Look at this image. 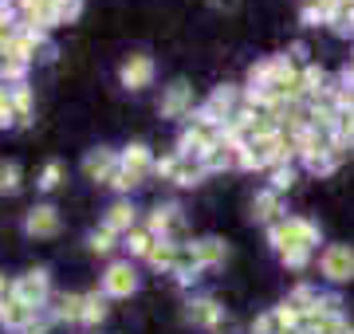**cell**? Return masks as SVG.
<instances>
[{"label": "cell", "instance_id": "cell-14", "mask_svg": "<svg viewBox=\"0 0 354 334\" xmlns=\"http://www.w3.org/2000/svg\"><path fill=\"white\" fill-rule=\"evenodd\" d=\"M134 220H138V208L130 205V201H114V205L106 208L102 228H111L114 236H130V232H134Z\"/></svg>", "mask_w": 354, "mask_h": 334}, {"label": "cell", "instance_id": "cell-38", "mask_svg": "<svg viewBox=\"0 0 354 334\" xmlns=\"http://www.w3.org/2000/svg\"><path fill=\"white\" fill-rule=\"evenodd\" d=\"M8 291H12V283H8V279H4V275H0V299L8 295Z\"/></svg>", "mask_w": 354, "mask_h": 334}, {"label": "cell", "instance_id": "cell-4", "mask_svg": "<svg viewBox=\"0 0 354 334\" xmlns=\"http://www.w3.org/2000/svg\"><path fill=\"white\" fill-rule=\"evenodd\" d=\"M39 322V307H32V303H24L20 295H8L0 299V326H8V331H32Z\"/></svg>", "mask_w": 354, "mask_h": 334}, {"label": "cell", "instance_id": "cell-13", "mask_svg": "<svg viewBox=\"0 0 354 334\" xmlns=\"http://www.w3.org/2000/svg\"><path fill=\"white\" fill-rule=\"evenodd\" d=\"M118 161H122V169H127L130 177H146L153 169V154H150V146H142V141H130L127 150L118 154Z\"/></svg>", "mask_w": 354, "mask_h": 334}, {"label": "cell", "instance_id": "cell-22", "mask_svg": "<svg viewBox=\"0 0 354 334\" xmlns=\"http://www.w3.org/2000/svg\"><path fill=\"white\" fill-rule=\"evenodd\" d=\"M12 90V106H16V126H28L32 122V87L28 83H16Z\"/></svg>", "mask_w": 354, "mask_h": 334}, {"label": "cell", "instance_id": "cell-29", "mask_svg": "<svg viewBox=\"0 0 354 334\" xmlns=\"http://www.w3.org/2000/svg\"><path fill=\"white\" fill-rule=\"evenodd\" d=\"M16 126V106H12V90L0 83V130Z\"/></svg>", "mask_w": 354, "mask_h": 334}, {"label": "cell", "instance_id": "cell-15", "mask_svg": "<svg viewBox=\"0 0 354 334\" xmlns=\"http://www.w3.org/2000/svg\"><path fill=\"white\" fill-rule=\"evenodd\" d=\"M193 256H197L201 268H216V264L228 259V244L221 236H205V240H193Z\"/></svg>", "mask_w": 354, "mask_h": 334}, {"label": "cell", "instance_id": "cell-10", "mask_svg": "<svg viewBox=\"0 0 354 334\" xmlns=\"http://www.w3.org/2000/svg\"><path fill=\"white\" fill-rule=\"evenodd\" d=\"M146 228L153 232V236H158V240H177V236H181V208L177 205H162V208H153L150 213V224H146Z\"/></svg>", "mask_w": 354, "mask_h": 334}, {"label": "cell", "instance_id": "cell-25", "mask_svg": "<svg viewBox=\"0 0 354 334\" xmlns=\"http://www.w3.org/2000/svg\"><path fill=\"white\" fill-rule=\"evenodd\" d=\"M153 240H158V236H153L150 228H134V232L127 236V252H130V256H150Z\"/></svg>", "mask_w": 354, "mask_h": 334}, {"label": "cell", "instance_id": "cell-23", "mask_svg": "<svg viewBox=\"0 0 354 334\" xmlns=\"http://www.w3.org/2000/svg\"><path fill=\"white\" fill-rule=\"evenodd\" d=\"M106 295H102V291H91V295H83V322H87V326H99L102 319H106Z\"/></svg>", "mask_w": 354, "mask_h": 334}, {"label": "cell", "instance_id": "cell-30", "mask_svg": "<svg viewBox=\"0 0 354 334\" xmlns=\"http://www.w3.org/2000/svg\"><path fill=\"white\" fill-rule=\"evenodd\" d=\"M20 189V169L12 161H0V193H16Z\"/></svg>", "mask_w": 354, "mask_h": 334}, {"label": "cell", "instance_id": "cell-26", "mask_svg": "<svg viewBox=\"0 0 354 334\" xmlns=\"http://www.w3.org/2000/svg\"><path fill=\"white\" fill-rule=\"evenodd\" d=\"M288 299H291V303H295L299 311H304V315H307V311H315L319 303H323V295H319V291L311 287V283H299V287H295V291H291Z\"/></svg>", "mask_w": 354, "mask_h": 334}, {"label": "cell", "instance_id": "cell-18", "mask_svg": "<svg viewBox=\"0 0 354 334\" xmlns=\"http://www.w3.org/2000/svg\"><path fill=\"white\" fill-rule=\"evenodd\" d=\"M177 252H181V244H177V240H165V236H162V240H153L146 264H150V268H158V271H174Z\"/></svg>", "mask_w": 354, "mask_h": 334}, {"label": "cell", "instance_id": "cell-20", "mask_svg": "<svg viewBox=\"0 0 354 334\" xmlns=\"http://www.w3.org/2000/svg\"><path fill=\"white\" fill-rule=\"evenodd\" d=\"M201 177H205L201 157H185V154H181V166H177V173H174V185L189 189V185H201Z\"/></svg>", "mask_w": 354, "mask_h": 334}, {"label": "cell", "instance_id": "cell-40", "mask_svg": "<svg viewBox=\"0 0 354 334\" xmlns=\"http://www.w3.org/2000/svg\"><path fill=\"white\" fill-rule=\"evenodd\" d=\"M0 59H4V48H0Z\"/></svg>", "mask_w": 354, "mask_h": 334}, {"label": "cell", "instance_id": "cell-6", "mask_svg": "<svg viewBox=\"0 0 354 334\" xmlns=\"http://www.w3.org/2000/svg\"><path fill=\"white\" fill-rule=\"evenodd\" d=\"M118 83L127 90H146L153 83V59L146 52H134L122 59V67H118Z\"/></svg>", "mask_w": 354, "mask_h": 334}, {"label": "cell", "instance_id": "cell-39", "mask_svg": "<svg viewBox=\"0 0 354 334\" xmlns=\"http://www.w3.org/2000/svg\"><path fill=\"white\" fill-rule=\"evenodd\" d=\"M335 334H354V326H351V322H342V326H339Z\"/></svg>", "mask_w": 354, "mask_h": 334}, {"label": "cell", "instance_id": "cell-21", "mask_svg": "<svg viewBox=\"0 0 354 334\" xmlns=\"http://www.w3.org/2000/svg\"><path fill=\"white\" fill-rule=\"evenodd\" d=\"M304 90H307V103H315V99H323L327 95V71L323 67H315V63H307L304 67Z\"/></svg>", "mask_w": 354, "mask_h": 334}, {"label": "cell", "instance_id": "cell-19", "mask_svg": "<svg viewBox=\"0 0 354 334\" xmlns=\"http://www.w3.org/2000/svg\"><path fill=\"white\" fill-rule=\"evenodd\" d=\"M272 319H276V331H304V311L295 307L291 299H283L279 307H272Z\"/></svg>", "mask_w": 354, "mask_h": 334}, {"label": "cell", "instance_id": "cell-34", "mask_svg": "<svg viewBox=\"0 0 354 334\" xmlns=\"http://www.w3.org/2000/svg\"><path fill=\"white\" fill-rule=\"evenodd\" d=\"M138 185H142V181H138V177H130L122 166H118V173L111 177V189H118V193H130V189H138Z\"/></svg>", "mask_w": 354, "mask_h": 334}, {"label": "cell", "instance_id": "cell-24", "mask_svg": "<svg viewBox=\"0 0 354 334\" xmlns=\"http://www.w3.org/2000/svg\"><path fill=\"white\" fill-rule=\"evenodd\" d=\"M24 75H28V63H24V59H16V55H4V59H0V83H4V87L24 83Z\"/></svg>", "mask_w": 354, "mask_h": 334}, {"label": "cell", "instance_id": "cell-17", "mask_svg": "<svg viewBox=\"0 0 354 334\" xmlns=\"http://www.w3.org/2000/svg\"><path fill=\"white\" fill-rule=\"evenodd\" d=\"M201 264H197V256H193V244L185 248L181 244V252H177V264H174V271H169V275H174L177 283H181V287H189V283H197V275H201Z\"/></svg>", "mask_w": 354, "mask_h": 334}, {"label": "cell", "instance_id": "cell-9", "mask_svg": "<svg viewBox=\"0 0 354 334\" xmlns=\"http://www.w3.org/2000/svg\"><path fill=\"white\" fill-rule=\"evenodd\" d=\"M185 319H189L193 326H201V331H216V326L225 322V307H221L213 295H197V299L185 303Z\"/></svg>", "mask_w": 354, "mask_h": 334}, {"label": "cell", "instance_id": "cell-3", "mask_svg": "<svg viewBox=\"0 0 354 334\" xmlns=\"http://www.w3.org/2000/svg\"><path fill=\"white\" fill-rule=\"evenodd\" d=\"M319 268L330 283H351L354 279V248L351 244H327L319 256Z\"/></svg>", "mask_w": 354, "mask_h": 334}, {"label": "cell", "instance_id": "cell-12", "mask_svg": "<svg viewBox=\"0 0 354 334\" xmlns=\"http://www.w3.org/2000/svg\"><path fill=\"white\" fill-rule=\"evenodd\" d=\"M252 217L260 220V224H279L283 220V193H276V189H260L252 201Z\"/></svg>", "mask_w": 354, "mask_h": 334}, {"label": "cell", "instance_id": "cell-5", "mask_svg": "<svg viewBox=\"0 0 354 334\" xmlns=\"http://www.w3.org/2000/svg\"><path fill=\"white\" fill-rule=\"evenodd\" d=\"M138 291V275L130 268V259H114L111 268L102 271V295L106 299H127Z\"/></svg>", "mask_w": 354, "mask_h": 334}, {"label": "cell", "instance_id": "cell-36", "mask_svg": "<svg viewBox=\"0 0 354 334\" xmlns=\"http://www.w3.org/2000/svg\"><path fill=\"white\" fill-rule=\"evenodd\" d=\"M213 8H236V0H209Z\"/></svg>", "mask_w": 354, "mask_h": 334}, {"label": "cell", "instance_id": "cell-1", "mask_svg": "<svg viewBox=\"0 0 354 334\" xmlns=\"http://www.w3.org/2000/svg\"><path fill=\"white\" fill-rule=\"evenodd\" d=\"M268 240H272L276 252H291V248H307L311 252L319 244V224L307 217H283L279 224L268 228Z\"/></svg>", "mask_w": 354, "mask_h": 334}, {"label": "cell", "instance_id": "cell-7", "mask_svg": "<svg viewBox=\"0 0 354 334\" xmlns=\"http://www.w3.org/2000/svg\"><path fill=\"white\" fill-rule=\"evenodd\" d=\"M118 154H114L111 146H99V150H91L87 157H83V177L95 181V185H111V177L118 173Z\"/></svg>", "mask_w": 354, "mask_h": 334}, {"label": "cell", "instance_id": "cell-33", "mask_svg": "<svg viewBox=\"0 0 354 334\" xmlns=\"http://www.w3.org/2000/svg\"><path fill=\"white\" fill-rule=\"evenodd\" d=\"M279 259H283V268L299 271V268H307V259H311V252H307V248H291V252H279Z\"/></svg>", "mask_w": 354, "mask_h": 334}, {"label": "cell", "instance_id": "cell-27", "mask_svg": "<svg viewBox=\"0 0 354 334\" xmlns=\"http://www.w3.org/2000/svg\"><path fill=\"white\" fill-rule=\"evenodd\" d=\"M114 240H118V236H114L111 228H95L87 236V244H91V252H95V256H111L114 252Z\"/></svg>", "mask_w": 354, "mask_h": 334}, {"label": "cell", "instance_id": "cell-2", "mask_svg": "<svg viewBox=\"0 0 354 334\" xmlns=\"http://www.w3.org/2000/svg\"><path fill=\"white\" fill-rule=\"evenodd\" d=\"M12 295H20L24 303H32V307H48L51 303V275L48 268H32L24 271V275H16L12 279Z\"/></svg>", "mask_w": 354, "mask_h": 334}, {"label": "cell", "instance_id": "cell-28", "mask_svg": "<svg viewBox=\"0 0 354 334\" xmlns=\"http://www.w3.org/2000/svg\"><path fill=\"white\" fill-rule=\"evenodd\" d=\"M59 181H64V166H59V161H48V166H44V173H39V189H44V193H51V189H59Z\"/></svg>", "mask_w": 354, "mask_h": 334}, {"label": "cell", "instance_id": "cell-32", "mask_svg": "<svg viewBox=\"0 0 354 334\" xmlns=\"http://www.w3.org/2000/svg\"><path fill=\"white\" fill-rule=\"evenodd\" d=\"M177 166H181V154H165V157H158V161H153V173H158V177H165V181H174V173H177Z\"/></svg>", "mask_w": 354, "mask_h": 334}, {"label": "cell", "instance_id": "cell-31", "mask_svg": "<svg viewBox=\"0 0 354 334\" xmlns=\"http://www.w3.org/2000/svg\"><path fill=\"white\" fill-rule=\"evenodd\" d=\"M291 185H295V169H291V166H276V169H272V185H268V189L288 193Z\"/></svg>", "mask_w": 354, "mask_h": 334}, {"label": "cell", "instance_id": "cell-35", "mask_svg": "<svg viewBox=\"0 0 354 334\" xmlns=\"http://www.w3.org/2000/svg\"><path fill=\"white\" fill-rule=\"evenodd\" d=\"M252 334H279L276 331V319H272V311H268V315H260V319L252 322Z\"/></svg>", "mask_w": 354, "mask_h": 334}, {"label": "cell", "instance_id": "cell-16", "mask_svg": "<svg viewBox=\"0 0 354 334\" xmlns=\"http://www.w3.org/2000/svg\"><path fill=\"white\" fill-rule=\"evenodd\" d=\"M51 322H83V295H51Z\"/></svg>", "mask_w": 354, "mask_h": 334}, {"label": "cell", "instance_id": "cell-37", "mask_svg": "<svg viewBox=\"0 0 354 334\" xmlns=\"http://www.w3.org/2000/svg\"><path fill=\"white\" fill-rule=\"evenodd\" d=\"M24 334H48V322L39 319V322H36V326H32V331H24Z\"/></svg>", "mask_w": 354, "mask_h": 334}, {"label": "cell", "instance_id": "cell-11", "mask_svg": "<svg viewBox=\"0 0 354 334\" xmlns=\"http://www.w3.org/2000/svg\"><path fill=\"white\" fill-rule=\"evenodd\" d=\"M24 232H28V236H55V232H59V208H51V205L28 208Z\"/></svg>", "mask_w": 354, "mask_h": 334}, {"label": "cell", "instance_id": "cell-8", "mask_svg": "<svg viewBox=\"0 0 354 334\" xmlns=\"http://www.w3.org/2000/svg\"><path fill=\"white\" fill-rule=\"evenodd\" d=\"M158 110H162V118H189L193 115V87L185 79H174V83L162 90Z\"/></svg>", "mask_w": 354, "mask_h": 334}]
</instances>
